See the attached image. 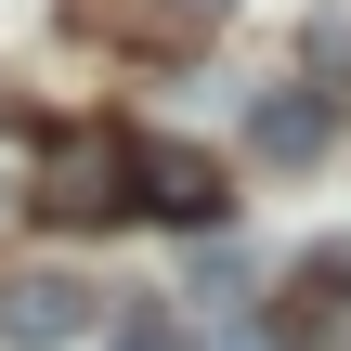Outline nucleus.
Instances as JSON below:
<instances>
[{"label": "nucleus", "mask_w": 351, "mask_h": 351, "mask_svg": "<svg viewBox=\"0 0 351 351\" xmlns=\"http://www.w3.org/2000/svg\"><path fill=\"white\" fill-rule=\"evenodd\" d=\"M26 208H39V221H117V208H130V130H52Z\"/></svg>", "instance_id": "nucleus-1"}, {"label": "nucleus", "mask_w": 351, "mask_h": 351, "mask_svg": "<svg viewBox=\"0 0 351 351\" xmlns=\"http://www.w3.org/2000/svg\"><path fill=\"white\" fill-rule=\"evenodd\" d=\"M104 339V287L78 274H0V351H78Z\"/></svg>", "instance_id": "nucleus-2"}, {"label": "nucleus", "mask_w": 351, "mask_h": 351, "mask_svg": "<svg viewBox=\"0 0 351 351\" xmlns=\"http://www.w3.org/2000/svg\"><path fill=\"white\" fill-rule=\"evenodd\" d=\"M234 0H78V39H117V52H195Z\"/></svg>", "instance_id": "nucleus-3"}, {"label": "nucleus", "mask_w": 351, "mask_h": 351, "mask_svg": "<svg viewBox=\"0 0 351 351\" xmlns=\"http://www.w3.org/2000/svg\"><path fill=\"white\" fill-rule=\"evenodd\" d=\"M130 208H156V221H221L234 195H221V169H208L195 143H130Z\"/></svg>", "instance_id": "nucleus-4"}, {"label": "nucleus", "mask_w": 351, "mask_h": 351, "mask_svg": "<svg viewBox=\"0 0 351 351\" xmlns=\"http://www.w3.org/2000/svg\"><path fill=\"white\" fill-rule=\"evenodd\" d=\"M326 130H339V117H326V91H261V104H247V143H261L274 169L326 156Z\"/></svg>", "instance_id": "nucleus-5"}, {"label": "nucleus", "mask_w": 351, "mask_h": 351, "mask_svg": "<svg viewBox=\"0 0 351 351\" xmlns=\"http://www.w3.org/2000/svg\"><path fill=\"white\" fill-rule=\"evenodd\" d=\"M287 351H351V274H300L287 287Z\"/></svg>", "instance_id": "nucleus-6"}, {"label": "nucleus", "mask_w": 351, "mask_h": 351, "mask_svg": "<svg viewBox=\"0 0 351 351\" xmlns=\"http://www.w3.org/2000/svg\"><path fill=\"white\" fill-rule=\"evenodd\" d=\"M104 351H182V339H169V326H117Z\"/></svg>", "instance_id": "nucleus-7"}, {"label": "nucleus", "mask_w": 351, "mask_h": 351, "mask_svg": "<svg viewBox=\"0 0 351 351\" xmlns=\"http://www.w3.org/2000/svg\"><path fill=\"white\" fill-rule=\"evenodd\" d=\"M221 351H274V339H221Z\"/></svg>", "instance_id": "nucleus-8"}]
</instances>
